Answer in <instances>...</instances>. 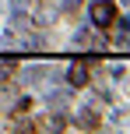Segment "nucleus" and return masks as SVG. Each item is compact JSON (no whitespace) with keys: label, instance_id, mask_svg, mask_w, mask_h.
I'll use <instances>...</instances> for the list:
<instances>
[{"label":"nucleus","instance_id":"nucleus-1","mask_svg":"<svg viewBox=\"0 0 130 134\" xmlns=\"http://www.w3.org/2000/svg\"><path fill=\"white\" fill-rule=\"evenodd\" d=\"M116 4H113V0H98L95 7H91V18H95V25L98 28H113L116 25Z\"/></svg>","mask_w":130,"mask_h":134},{"label":"nucleus","instance_id":"nucleus-2","mask_svg":"<svg viewBox=\"0 0 130 134\" xmlns=\"http://www.w3.org/2000/svg\"><path fill=\"white\" fill-rule=\"evenodd\" d=\"M18 99H21V95H18V88H14V85H7V81H0V116H4V113H11V109L18 106Z\"/></svg>","mask_w":130,"mask_h":134},{"label":"nucleus","instance_id":"nucleus-3","mask_svg":"<svg viewBox=\"0 0 130 134\" xmlns=\"http://www.w3.org/2000/svg\"><path fill=\"white\" fill-rule=\"evenodd\" d=\"M88 71H91V64H88V60H77L74 67H70V85H77V88L88 85Z\"/></svg>","mask_w":130,"mask_h":134},{"label":"nucleus","instance_id":"nucleus-4","mask_svg":"<svg viewBox=\"0 0 130 134\" xmlns=\"http://www.w3.org/2000/svg\"><path fill=\"white\" fill-rule=\"evenodd\" d=\"M14 71H18V60H4V64H0V81H11Z\"/></svg>","mask_w":130,"mask_h":134},{"label":"nucleus","instance_id":"nucleus-5","mask_svg":"<svg viewBox=\"0 0 130 134\" xmlns=\"http://www.w3.org/2000/svg\"><path fill=\"white\" fill-rule=\"evenodd\" d=\"M77 124H81V127H91V131H95V127H98V116H95V113H81V120H77Z\"/></svg>","mask_w":130,"mask_h":134},{"label":"nucleus","instance_id":"nucleus-6","mask_svg":"<svg viewBox=\"0 0 130 134\" xmlns=\"http://www.w3.org/2000/svg\"><path fill=\"white\" fill-rule=\"evenodd\" d=\"M28 4H32V7H42V4H49V0H28Z\"/></svg>","mask_w":130,"mask_h":134}]
</instances>
